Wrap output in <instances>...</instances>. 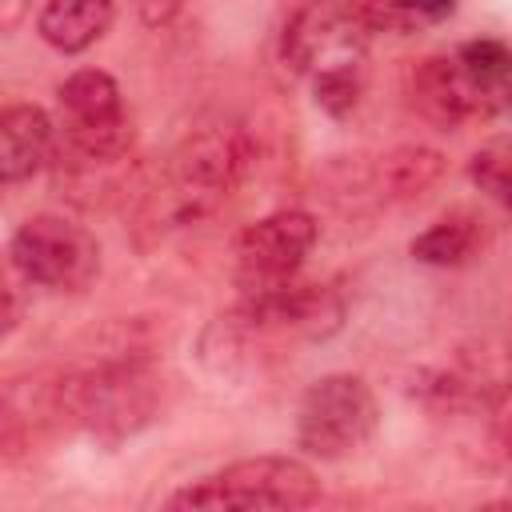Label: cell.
I'll list each match as a JSON object with an SVG mask.
<instances>
[{
    "label": "cell",
    "instance_id": "cell-13",
    "mask_svg": "<svg viewBox=\"0 0 512 512\" xmlns=\"http://www.w3.org/2000/svg\"><path fill=\"white\" fill-rule=\"evenodd\" d=\"M444 172V156L424 148V144H404V148H392L380 164V180L388 188V196H416L424 192L428 184H436Z\"/></svg>",
    "mask_w": 512,
    "mask_h": 512
},
{
    "label": "cell",
    "instance_id": "cell-14",
    "mask_svg": "<svg viewBox=\"0 0 512 512\" xmlns=\"http://www.w3.org/2000/svg\"><path fill=\"white\" fill-rule=\"evenodd\" d=\"M456 60H460V68H464L480 88L496 92L500 100L508 96V88H512V48H508L504 40H492V36L468 40V44L456 48Z\"/></svg>",
    "mask_w": 512,
    "mask_h": 512
},
{
    "label": "cell",
    "instance_id": "cell-3",
    "mask_svg": "<svg viewBox=\"0 0 512 512\" xmlns=\"http://www.w3.org/2000/svg\"><path fill=\"white\" fill-rule=\"evenodd\" d=\"M60 148L80 164H112L132 148L120 84L100 68H80L56 88Z\"/></svg>",
    "mask_w": 512,
    "mask_h": 512
},
{
    "label": "cell",
    "instance_id": "cell-1",
    "mask_svg": "<svg viewBox=\"0 0 512 512\" xmlns=\"http://www.w3.org/2000/svg\"><path fill=\"white\" fill-rule=\"evenodd\" d=\"M376 24L364 0H300L280 32L284 64L304 80L364 76Z\"/></svg>",
    "mask_w": 512,
    "mask_h": 512
},
{
    "label": "cell",
    "instance_id": "cell-5",
    "mask_svg": "<svg viewBox=\"0 0 512 512\" xmlns=\"http://www.w3.org/2000/svg\"><path fill=\"white\" fill-rule=\"evenodd\" d=\"M380 408L372 388L352 372H332L308 384L296 408V444L316 460H344L376 432Z\"/></svg>",
    "mask_w": 512,
    "mask_h": 512
},
{
    "label": "cell",
    "instance_id": "cell-11",
    "mask_svg": "<svg viewBox=\"0 0 512 512\" xmlns=\"http://www.w3.org/2000/svg\"><path fill=\"white\" fill-rule=\"evenodd\" d=\"M112 24V0H44L36 32L64 56L92 48Z\"/></svg>",
    "mask_w": 512,
    "mask_h": 512
},
{
    "label": "cell",
    "instance_id": "cell-9",
    "mask_svg": "<svg viewBox=\"0 0 512 512\" xmlns=\"http://www.w3.org/2000/svg\"><path fill=\"white\" fill-rule=\"evenodd\" d=\"M412 100L424 116H432L436 124H464V120H480L488 116L500 96L480 88L452 56H428L416 72H412Z\"/></svg>",
    "mask_w": 512,
    "mask_h": 512
},
{
    "label": "cell",
    "instance_id": "cell-16",
    "mask_svg": "<svg viewBox=\"0 0 512 512\" xmlns=\"http://www.w3.org/2000/svg\"><path fill=\"white\" fill-rule=\"evenodd\" d=\"M364 4H368V16L376 28H396V32H408L420 24H440L456 8V0H364Z\"/></svg>",
    "mask_w": 512,
    "mask_h": 512
},
{
    "label": "cell",
    "instance_id": "cell-18",
    "mask_svg": "<svg viewBox=\"0 0 512 512\" xmlns=\"http://www.w3.org/2000/svg\"><path fill=\"white\" fill-rule=\"evenodd\" d=\"M496 428H500V436H504V444L512 448V384L500 392V400H496Z\"/></svg>",
    "mask_w": 512,
    "mask_h": 512
},
{
    "label": "cell",
    "instance_id": "cell-8",
    "mask_svg": "<svg viewBox=\"0 0 512 512\" xmlns=\"http://www.w3.org/2000/svg\"><path fill=\"white\" fill-rule=\"evenodd\" d=\"M316 244V220L300 208H284L248 224L236 240V284L240 292L284 284L300 272Z\"/></svg>",
    "mask_w": 512,
    "mask_h": 512
},
{
    "label": "cell",
    "instance_id": "cell-12",
    "mask_svg": "<svg viewBox=\"0 0 512 512\" xmlns=\"http://www.w3.org/2000/svg\"><path fill=\"white\" fill-rule=\"evenodd\" d=\"M480 248V224L468 212H452L440 216L432 228H424L412 240V256L420 264H436V268H456L464 264L472 252Z\"/></svg>",
    "mask_w": 512,
    "mask_h": 512
},
{
    "label": "cell",
    "instance_id": "cell-10",
    "mask_svg": "<svg viewBox=\"0 0 512 512\" xmlns=\"http://www.w3.org/2000/svg\"><path fill=\"white\" fill-rule=\"evenodd\" d=\"M56 124L36 104H8L0 116V176L4 184L28 180L44 168V160L56 148Z\"/></svg>",
    "mask_w": 512,
    "mask_h": 512
},
{
    "label": "cell",
    "instance_id": "cell-15",
    "mask_svg": "<svg viewBox=\"0 0 512 512\" xmlns=\"http://www.w3.org/2000/svg\"><path fill=\"white\" fill-rule=\"evenodd\" d=\"M468 176H472V184H476L488 200H496L504 212H512V136L484 144V148L472 156Z\"/></svg>",
    "mask_w": 512,
    "mask_h": 512
},
{
    "label": "cell",
    "instance_id": "cell-17",
    "mask_svg": "<svg viewBox=\"0 0 512 512\" xmlns=\"http://www.w3.org/2000/svg\"><path fill=\"white\" fill-rule=\"evenodd\" d=\"M184 4H188V0H132L136 16H140L148 28H164V24H172V20L184 12Z\"/></svg>",
    "mask_w": 512,
    "mask_h": 512
},
{
    "label": "cell",
    "instance_id": "cell-4",
    "mask_svg": "<svg viewBox=\"0 0 512 512\" xmlns=\"http://www.w3.org/2000/svg\"><path fill=\"white\" fill-rule=\"evenodd\" d=\"M320 488L308 464L292 456H248L188 488H180L168 508H308Z\"/></svg>",
    "mask_w": 512,
    "mask_h": 512
},
{
    "label": "cell",
    "instance_id": "cell-7",
    "mask_svg": "<svg viewBox=\"0 0 512 512\" xmlns=\"http://www.w3.org/2000/svg\"><path fill=\"white\" fill-rule=\"evenodd\" d=\"M12 268L40 288L80 292L100 272V244L96 236L56 212L28 216L12 236Z\"/></svg>",
    "mask_w": 512,
    "mask_h": 512
},
{
    "label": "cell",
    "instance_id": "cell-6",
    "mask_svg": "<svg viewBox=\"0 0 512 512\" xmlns=\"http://www.w3.org/2000/svg\"><path fill=\"white\" fill-rule=\"evenodd\" d=\"M256 148L244 124L216 120L188 132L172 156V200L180 216H200L224 200L252 168Z\"/></svg>",
    "mask_w": 512,
    "mask_h": 512
},
{
    "label": "cell",
    "instance_id": "cell-2",
    "mask_svg": "<svg viewBox=\"0 0 512 512\" xmlns=\"http://www.w3.org/2000/svg\"><path fill=\"white\" fill-rule=\"evenodd\" d=\"M56 408L100 440H124L156 412V376L136 360H116L56 384Z\"/></svg>",
    "mask_w": 512,
    "mask_h": 512
},
{
    "label": "cell",
    "instance_id": "cell-19",
    "mask_svg": "<svg viewBox=\"0 0 512 512\" xmlns=\"http://www.w3.org/2000/svg\"><path fill=\"white\" fill-rule=\"evenodd\" d=\"M508 356H512V352H508Z\"/></svg>",
    "mask_w": 512,
    "mask_h": 512
}]
</instances>
